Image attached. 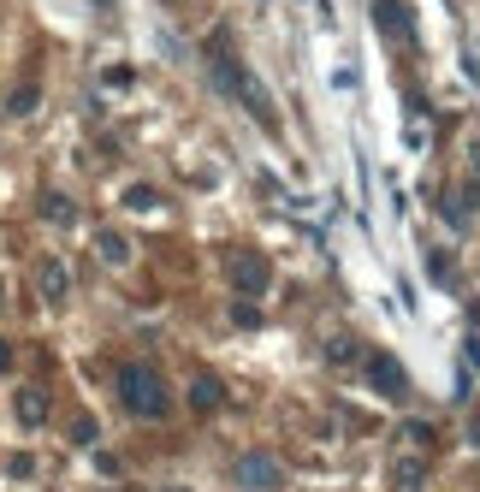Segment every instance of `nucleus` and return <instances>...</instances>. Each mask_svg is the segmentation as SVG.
Instances as JSON below:
<instances>
[{"label":"nucleus","instance_id":"7ed1b4c3","mask_svg":"<svg viewBox=\"0 0 480 492\" xmlns=\"http://www.w3.org/2000/svg\"><path fill=\"white\" fill-rule=\"evenodd\" d=\"M362 374H367V386L374 392H385V397H410V380H403V368H397V356H385V351H367L362 356Z\"/></svg>","mask_w":480,"mask_h":492},{"label":"nucleus","instance_id":"20e7f679","mask_svg":"<svg viewBox=\"0 0 480 492\" xmlns=\"http://www.w3.org/2000/svg\"><path fill=\"white\" fill-rule=\"evenodd\" d=\"M279 463L273 457H261V451H249V457H238V487H249V492H273L279 487Z\"/></svg>","mask_w":480,"mask_h":492},{"label":"nucleus","instance_id":"f3484780","mask_svg":"<svg viewBox=\"0 0 480 492\" xmlns=\"http://www.w3.org/2000/svg\"><path fill=\"white\" fill-rule=\"evenodd\" d=\"M427 268H433V273H439V279L451 285V255H445V250H433V255H427Z\"/></svg>","mask_w":480,"mask_h":492},{"label":"nucleus","instance_id":"6ab92c4d","mask_svg":"<svg viewBox=\"0 0 480 492\" xmlns=\"http://www.w3.org/2000/svg\"><path fill=\"white\" fill-rule=\"evenodd\" d=\"M468 167H475V172H480V142H475V149H468Z\"/></svg>","mask_w":480,"mask_h":492},{"label":"nucleus","instance_id":"6e6552de","mask_svg":"<svg viewBox=\"0 0 480 492\" xmlns=\"http://www.w3.org/2000/svg\"><path fill=\"white\" fill-rule=\"evenodd\" d=\"M220 404H226V386L213 380V374H196V380H190V409H196V415H213Z\"/></svg>","mask_w":480,"mask_h":492},{"label":"nucleus","instance_id":"0eeeda50","mask_svg":"<svg viewBox=\"0 0 480 492\" xmlns=\"http://www.w3.org/2000/svg\"><path fill=\"white\" fill-rule=\"evenodd\" d=\"M13 409H18V422H24V427H42L48 422V392H42V386H18Z\"/></svg>","mask_w":480,"mask_h":492},{"label":"nucleus","instance_id":"9d476101","mask_svg":"<svg viewBox=\"0 0 480 492\" xmlns=\"http://www.w3.org/2000/svg\"><path fill=\"white\" fill-rule=\"evenodd\" d=\"M392 480H397V492H421L427 487V463L421 457H403V463L392 469Z\"/></svg>","mask_w":480,"mask_h":492},{"label":"nucleus","instance_id":"2eb2a0df","mask_svg":"<svg viewBox=\"0 0 480 492\" xmlns=\"http://www.w3.org/2000/svg\"><path fill=\"white\" fill-rule=\"evenodd\" d=\"M36 101H42V96H36V89H18V96L6 101V107H13V113H36Z\"/></svg>","mask_w":480,"mask_h":492},{"label":"nucleus","instance_id":"412c9836","mask_svg":"<svg viewBox=\"0 0 480 492\" xmlns=\"http://www.w3.org/2000/svg\"><path fill=\"white\" fill-rule=\"evenodd\" d=\"M95 6H107V0H95Z\"/></svg>","mask_w":480,"mask_h":492},{"label":"nucleus","instance_id":"f257e3e1","mask_svg":"<svg viewBox=\"0 0 480 492\" xmlns=\"http://www.w3.org/2000/svg\"><path fill=\"white\" fill-rule=\"evenodd\" d=\"M202 54H208V71H213V84L226 89L231 101H243V107H249L255 119L267 125V131L279 125V107H273V101L261 96V84H255V71H249V66L238 59V48H231V36H226V30H213L208 42H202Z\"/></svg>","mask_w":480,"mask_h":492},{"label":"nucleus","instance_id":"9b49d317","mask_svg":"<svg viewBox=\"0 0 480 492\" xmlns=\"http://www.w3.org/2000/svg\"><path fill=\"white\" fill-rule=\"evenodd\" d=\"M475 190H468V196H445V202H439V208H445V220H451L457 225V232H468V220H475Z\"/></svg>","mask_w":480,"mask_h":492},{"label":"nucleus","instance_id":"aec40b11","mask_svg":"<svg viewBox=\"0 0 480 492\" xmlns=\"http://www.w3.org/2000/svg\"><path fill=\"white\" fill-rule=\"evenodd\" d=\"M167 492H184V487H167Z\"/></svg>","mask_w":480,"mask_h":492},{"label":"nucleus","instance_id":"f8f14e48","mask_svg":"<svg viewBox=\"0 0 480 492\" xmlns=\"http://www.w3.org/2000/svg\"><path fill=\"white\" fill-rule=\"evenodd\" d=\"M326 362H332V368L362 362V344H356V338H326Z\"/></svg>","mask_w":480,"mask_h":492},{"label":"nucleus","instance_id":"1a4fd4ad","mask_svg":"<svg viewBox=\"0 0 480 492\" xmlns=\"http://www.w3.org/2000/svg\"><path fill=\"white\" fill-rule=\"evenodd\" d=\"M36 208H42V220H54V225H71V220H77V202L59 196V190H42V202H36Z\"/></svg>","mask_w":480,"mask_h":492},{"label":"nucleus","instance_id":"a211bd4d","mask_svg":"<svg viewBox=\"0 0 480 492\" xmlns=\"http://www.w3.org/2000/svg\"><path fill=\"white\" fill-rule=\"evenodd\" d=\"M0 368H13V344L6 338H0Z\"/></svg>","mask_w":480,"mask_h":492},{"label":"nucleus","instance_id":"dca6fc26","mask_svg":"<svg viewBox=\"0 0 480 492\" xmlns=\"http://www.w3.org/2000/svg\"><path fill=\"white\" fill-rule=\"evenodd\" d=\"M231 321H238V326H261V309H255V303H238V309H231Z\"/></svg>","mask_w":480,"mask_h":492},{"label":"nucleus","instance_id":"ddd939ff","mask_svg":"<svg viewBox=\"0 0 480 492\" xmlns=\"http://www.w3.org/2000/svg\"><path fill=\"white\" fill-rule=\"evenodd\" d=\"M66 291H71L66 268H59V261H42V296H54V303H59V296H66Z\"/></svg>","mask_w":480,"mask_h":492},{"label":"nucleus","instance_id":"f03ea898","mask_svg":"<svg viewBox=\"0 0 480 492\" xmlns=\"http://www.w3.org/2000/svg\"><path fill=\"white\" fill-rule=\"evenodd\" d=\"M113 386H119V404H125L131 422H167L172 415V392L149 362H125Z\"/></svg>","mask_w":480,"mask_h":492},{"label":"nucleus","instance_id":"423d86ee","mask_svg":"<svg viewBox=\"0 0 480 492\" xmlns=\"http://www.w3.org/2000/svg\"><path fill=\"white\" fill-rule=\"evenodd\" d=\"M374 24H380L392 42H410V36H415V18H410L403 0H374Z\"/></svg>","mask_w":480,"mask_h":492},{"label":"nucleus","instance_id":"39448f33","mask_svg":"<svg viewBox=\"0 0 480 492\" xmlns=\"http://www.w3.org/2000/svg\"><path fill=\"white\" fill-rule=\"evenodd\" d=\"M231 285H238V296H261L273 285L267 261H255V255H231Z\"/></svg>","mask_w":480,"mask_h":492},{"label":"nucleus","instance_id":"4468645a","mask_svg":"<svg viewBox=\"0 0 480 492\" xmlns=\"http://www.w3.org/2000/svg\"><path fill=\"white\" fill-rule=\"evenodd\" d=\"M95 250H101V261H113V268H119V261H131V243L119 238V232H101Z\"/></svg>","mask_w":480,"mask_h":492}]
</instances>
